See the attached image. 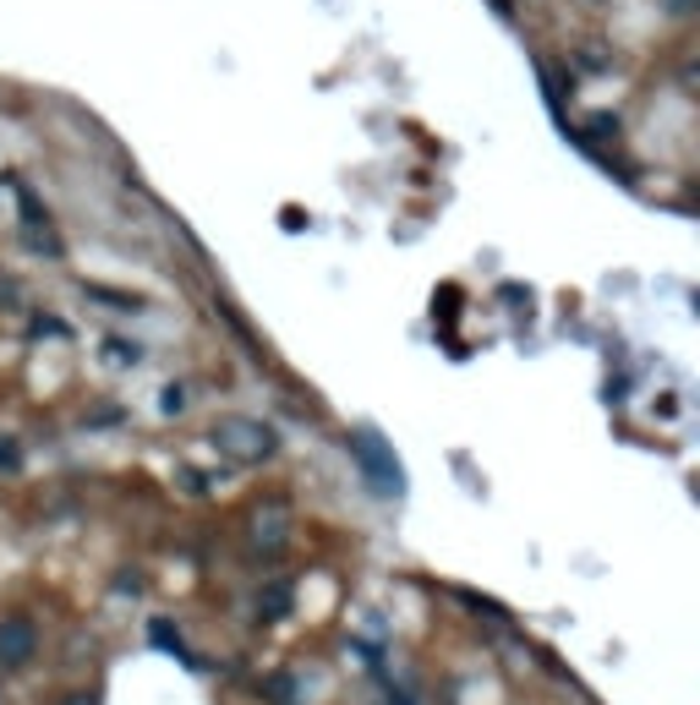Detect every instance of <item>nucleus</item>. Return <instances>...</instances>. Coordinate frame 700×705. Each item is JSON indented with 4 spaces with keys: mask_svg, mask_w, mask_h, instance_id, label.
I'll use <instances>...</instances> for the list:
<instances>
[{
    "mask_svg": "<svg viewBox=\"0 0 700 705\" xmlns=\"http://www.w3.org/2000/svg\"><path fill=\"white\" fill-rule=\"evenodd\" d=\"M17 465H22V449L11 438H0V470H17Z\"/></svg>",
    "mask_w": 700,
    "mask_h": 705,
    "instance_id": "obj_8",
    "label": "nucleus"
},
{
    "mask_svg": "<svg viewBox=\"0 0 700 705\" xmlns=\"http://www.w3.org/2000/svg\"><path fill=\"white\" fill-rule=\"evenodd\" d=\"M290 536H296V514H290V504H257L253 514H247V547H253L257 558H279L285 547H290Z\"/></svg>",
    "mask_w": 700,
    "mask_h": 705,
    "instance_id": "obj_2",
    "label": "nucleus"
},
{
    "mask_svg": "<svg viewBox=\"0 0 700 705\" xmlns=\"http://www.w3.org/2000/svg\"><path fill=\"white\" fill-rule=\"evenodd\" d=\"M33 651H39V624L28 613H6L0 618V667L17 673V667L33 662Z\"/></svg>",
    "mask_w": 700,
    "mask_h": 705,
    "instance_id": "obj_3",
    "label": "nucleus"
},
{
    "mask_svg": "<svg viewBox=\"0 0 700 705\" xmlns=\"http://www.w3.org/2000/svg\"><path fill=\"white\" fill-rule=\"evenodd\" d=\"M214 444H219L225 459H236V465H263V459L279 454L274 427H263V421H253V416H225V421L214 427Z\"/></svg>",
    "mask_w": 700,
    "mask_h": 705,
    "instance_id": "obj_1",
    "label": "nucleus"
},
{
    "mask_svg": "<svg viewBox=\"0 0 700 705\" xmlns=\"http://www.w3.org/2000/svg\"><path fill=\"white\" fill-rule=\"evenodd\" d=\"M61 705H99V695H93V689H71Z\"/></svg>",
    "mask_w": 700,
    "mask_h": 705,
    "instance_id": "obj_9",
    "label": "nucleus"
},
{
    "mask_svg": "<svg viewBox=\"0 0 700 705\" xmlns=\"http://www.w3.org/2000/svg\"><path fill=\"white\" fill-rule=\"evenodd\" d=\"M105 356H116V367H137V345H105Z\"/></svg>",
    "mask_w": 700,
    "mask_h": 705,
    "instance_id": "obj_7",
    "label": "nucleus"
},
{
    "mask_svg": "<svg viewBox=\"0 0 700 705\" xmlns=\"http://www.w3.org/2000/svg\"><path fill=\"white\" fill-rule=\"evenodd\" d=\"M285 607H290V590H285V585H274V590L263 596V613H268V618H279Z\"/></svg>",
    "mask_w": 700,
    "mask_h": 705,
    "instance_id": "obj_5",
    "label": "nucleus"
},
{
    "mask_svg": "<svg viewBox=\"0 0 700 705\" xmlns=\"http://www.w3.org/2000/svg\"><path fill=\"white\" fill-rule=\"evenodd\" d=\"M351 454H356V465L373 476V487H378L383 498H394V493H400V465L383 454V444L373 438V433H356V438H351Z\"/></svg>",
    "mask_w": 700,
    "mask_h": 705,
    "instance_id": "obj_4",
    "label": "nucleus"
},
{
    "mask_svg": "<svg viewBox=\"0 0 700 705\" xmlns=\"http://www.w3.org/2000/svg\"><path fill=\"white\" fill-rule=\"evenodd\" d=\"M159 410H165V416H181V410H187V388L181 384L165 388V405H159Z\"/></svg>",
    "mask_w": 700,
    "mask_h": 705,
    "instance_id": "obj_6",
    "label": "nucleus"
}]
</instances>
